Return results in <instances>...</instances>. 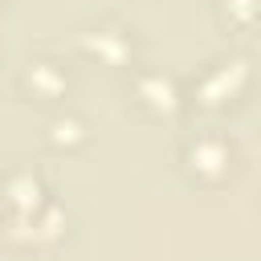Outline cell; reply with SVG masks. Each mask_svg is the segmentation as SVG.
<instances>
[{
	"label": "cell",
	"mask_w": 261,
	"mask_h": 261,
	"mask_svg": "<svg viewBox=\"0 0 261 261\" xmlns=\"http://www.w3.org/2000/svg\"><path fill=\"white\" fill-rule=\"evenodd\" d=\"M49 130H57L53 143H73V130H82V122H77V118H57Z\"/></svg>",
	"instance_id": "cell-1"
}]
</instances>
